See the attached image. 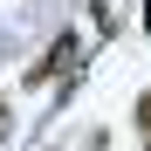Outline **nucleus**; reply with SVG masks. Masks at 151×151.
<instances>
[{
	"label": "nucleus",
	"instance_id": "3",
	"mask_svg": "<svg viewBox=\"0 0 151 151\" xmlns=\"http://www.w3.org/2000/svg\"><path fill=\"white\" fill-rule=\"evenodd\" d=\"M7 137H14V110L0 103V144H7Z\"/></svg>",
	"mask_w": 151,
	"mask_h": 151
},
{
	"label": "nucleus",
	"instance_id": "1",
	"mask_svg": "<svg viewBox=\"0 0 151 151\" xmlns=\"http://www.w3.org/2000/svg\"><path fill=\"white\" fill-rule=\"evenodd\" d=\"M69 55H76V41L62 35V41H55V48H48V55H41L35 69H28V83H48V76H55V69H69Z\"/></svg>",
	"mask_w": 151,
	"mask_h": 151
},
{
	"label": "nucleus",
	"instance_id": "2",
	"mask_svg": "<svg viewBox=\"0 0 151 151\" xmlns=\"http://www.w3.org/2000/svg\"><path fill=\"white\" fill-rule=\"evenodd\" d=\"M137 131H151V89L137 96Z\"/></svg>",
	"mask_w": 151,
	"mask_h": 151
},
{
	"label": "nucleus",
	"instance_id": "4",
	"mask_svg": "<svg viewBox=\"0 0 151 151\" xmlns=\"http://www.w3.org/2000/svg\"><path fill=\"white\" fill-rule=\"evenodd\" d=\"M144 151H151V131H144Z\"/></svg>",
	"mask_w": 151,
	"mask_h": 151
}]
</instances>
